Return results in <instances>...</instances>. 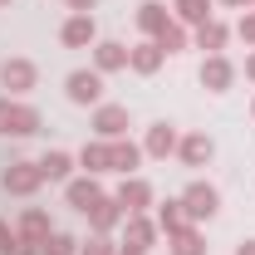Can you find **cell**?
<instances>
[{"instance_id":"6","label":"cell","mask_w":255,"mask_h":255,"mask_svg":"<svg viewBox=\"0 0 255 255\" xmlns=\"http://www.w3.org/2000/svg\"><path fill=\"white\" fill-rule=\"evenodd\" d=\"M152 241H157V226L137 211V216H128V221H123V246H118V251H123V255H147V251H152Z\"/></svg>"},{"instance_id":"2","label":"cell","mask_w":255,"mask_h":255,"mask_svg":"<svg viewBox=\"0 0 255 255\" xmlns=\"http://www.w3.org/2000/svg\"><path fill=\"white\" fill-rule=\"evenodd\" d=\"M0 132L5 137H30V132H39V113H34L30 103L0 98Z\"/></svg>"},{"instance_id":"34","label":"cell","mask_w":255,"mask_h":255,"mask_svg":"<svg viewBox=\"0 0 255 255\" xmlns=\"http://www.w3.org/2000/svg\"><path fill=\"white\" fill-rule=\"evenodd\" d=\"M226 5H241V10H246V5H255V0H226Z\"/></svg>"},{"instance_id":"19","label":"cell","mask_w":255,"mask_h":255,"mask_svg":"<svg viewBox=\"0 0 255 255\" xmlns=\"http://www.w3.org/2000/svg\"><path fill=\"white\" fill-rule=\"evenodd\" d=\"M39 172H44V182H69L74 157H69L64 147H54V152H44V157H39Z\"/></svg>"},{"instance_id":"3","label":"cell","mask_w":255,"mask_h":255,"mask_svg":"<svg viewBox=\"0 0 255 255\" xmlns=\"http://www.w3.org/2000/svg\"><path fill=\"white\" fill-rule=\"evenodd\" d=\"M39 182H44V172H39V162H30V157L5 162V172H0V187L10 191V196H30Z\"/></svg>"},{"instance_id":"12","label":"cell","mask_w":255,"mask_h":255,"mask_svg":"<svg viewBox=\"0 0 255 255\" xmlns=\"http://www.w3.org/2000/svg\"><path fill=\"white\" fill-rule=\"evenodd\" d=\"M177 142H182V137H177L172 123H152L147 137H142V152H147V157H167V152H177Z\"/></svg>"},{"instance_id":"28","label":"cell","mask_w":255,"mask_h":255,"mask_svg":"<svg viewBox=\"0 0 255 255\" xmlns=\"http://www.w3.org/2000/svg\"><path fill=\"white\" fill-rule=\"evenodd\" d=\"M0 255H39V246H34V241H25V236H15V241H10Z\"/></svg>"},{"instance_id":"10","label":"cell","mask_w":255,"mask_h":255,"mask_svg":"<svg viewBox=\"0 0 255 255\" xmlns=\"http://www.w3.org/2000/svg\"><path fill=\"white\" fill-rule=\"evenodd\" d=\"M94 128H98V137H108V142L123 137L128 132V108L123 103H98L94 108Z\"/></svg>"},{"instance_id":"18","label":"cell","mask_w":255,"mask_h":255,"mask_svg":"<svg viewBox=\"0 0 255 255\" xmlns=\"http://www.w3.org/2000/svg\"><path fill=\"white\" fill-rule=\"evenodd\" d=\"M94 64H98V74L123 69V64H128V49L118 44V39H98V44H94Z\"/></svg>"},{"instance_id":"27","label":"cell","mask_w":255,"mask_h":255,"mask_svg":"<svg viewBox=\"0 0 255 255\" xmlns=\"http://www.w3.org/2000/svg\"><path fill=\"white\" fill-rule=\"evenodd\" d=\"M79 255H118V246H113V241H108V236H89V241H84V246H79Z\"/></svg>"},{"instance_id":"15","label":"cell","mask_w":255,"mask_h":255,"mask_svg":"<svg viewBox=\"0 0 255 255\" xmlns=\"http://www.w3.org/2000/svg\"><path fill=\"white\" fill-rule=\"evenodd\" d=\"M167 20H172V15H167V5H157V0H142V5H137V30L142 34L157 39V34L167 30Z\"/></svg>"},{"instance_id":"22","label":"cell","mask_w":255,"mask_h":255,"mask_svg":"<svg viewBox=\"0 0 255 255\" xmlns=\"http://www.w3.org/2000/svg\"><path fill=\"white\" fill-rule=\"evenodd\" d=\"M15 236H25V241H34V246H39V241L49 236V216H44V211H25V216H20V226H15Z\"/></svg>"},{"instance_id":"16","label":"cell","mask_w":255,"mask_h":255,"mask_svg":"<svg viewBox=\"0 0 255 255\" xmlns=\"http://www.w3.org/2000/svg\"><path fill=\"white\" fill-rule=\"evenodd\" d=\"M177 152H182L187 167H201V162H211V137H206V132H187V137L177 142Z\"/></svg>"},{"instance_id":"21","label":"cell","mask_w":255,"mask_h":255,"mask_svg":"<svg viewBox=\"0 0 255 255\" xmlns=\"http://www.w3.org/2000/svg\"><path fill=\"white\" fill-rule=\"evenodd\" d=\"M226 34L231 30H226L221 20H201V25H196V49H211V54H216V49L226 44Z\"/></svg>"},{"instance_id":"36","label":"cell","mask_w":255,"mask_h":255,"mask_svg":"<svg viewBox=\"0 0 255 255\" xmlns=\"http://www.w3.org/2000/svg\"><path fill=\"white\" fill-rule=\"evenodd\" d=\"M251 113H255V108H251Z\"/></svg>"},{"instance_id":"23","label":"cell","mask_w":255,"mask_h":255,"mask_svg":"<svg viewBox=\"0 0 255 255\" xmlns=\"http://www.w3.org/2000/svg\"><path fill=\"white\" fill-rule=\"evenodd\" d=\"M39 255H79V241L64 236V231H49V236L39 241Z\"/></svg>"},{"instance_id":"24","label":"cell","mask_w":255,"mask_h":255,"mask_svg":"<svg viewBox=\"0 0 255 255\" xmlns=\"http://www.w3.org/2000/svg\"><path fill=\"white\" fill-rule=\"evenodd\" d=\"M157 49H162V54H177V49H187V30H182V20H167V30L157 34Z\"/></svg>"},{"instance_id":"17","label":"cell","mask_w":255,"mask_h":255,"mask_svg":"<svg viewBox=\"0 0 255 255\" xmlns=\"http://www.w3.org/2000/svg\"><path fill=\"white\" fill-rule=\"evenodd\" d=\"M167 251H172V255H206V241H201L196 226H182V231L167 236Z\"/></svg>"},{"instance_id":"37","label":"cell","mask_w":255,"mask_h":255,"mask_svg":"<svg viewBox=\"0 0 255 255\" xmlns=\"http://www.w3.org/2000/svg\"><path fill=\"white\" fill-rule=\"evenodd\" d=\"M118 255H123V251H118Z\"/></svg>"},{"instance_id":"13","label":"cell","mask_w":255,"mask_h":255,"mask_svg":"<svg viewBox=\"0 0 255 255\" xmlns=\"http://www.w3.org/2000/svg\"><path fill=\"white\" fill-rule=\"evenodd\" d=\"M59 39L69 44V49H84V44H94V39H98L94 15H69V20H64V30H59Z\"/></svg>"},{"instance_id":"5","label":"cell","mask_w":255,"mask_h":255,"mask_svg":"<svg viewBox=\"0 0 255 255\" xmlns=\"http://www.w3.org/2000/svg\"><path fill=\"white\" fill-rule=\"evenodd\" d=\"M64 94H69V103H98L103 98V74L98 69H74L69 79H64Z\"/></svg>"},{"instance_id":"26","label":"cell","mask_w":255,"mask_h":255,"mask_svg":"<svg viewBox=\"0 0 255 255\" xmlns=\"http://www.w3.org/2000/svg\"><path fill=\"white\" fill-rule=\"evenodd\" d=\"M177 15L187 25H201V20H211V0H177Z\"/></svg>"},{"instance_id":"7","label":"cell","mask_w":255,"mask_h":255,"mask_svg":"<svg viewBox=\"0 0 255 255\" xmlns=\"http://www.w3.org/2000/svg\"><path fill=\"white\" fill-rule=\"evenodd\" d=\"M34 79H39V69H34L30 59H5L0 64V84H5L10 94H30Z\"/></svg>"},{"instance_id":"30","label":"cell","mask_w":255,"mask_h":255,"mask_svg":"<svg viewBox=\"0 0 255 255\" xmlns=\"http://www.w3.org/2000/svg\"><path fill=\"white\" fill-rule=\"evenodd\" d=\"M69 5H74V15H89L94 10V0H69Z\"/></svg>"},{"instance_id":"9","label":"cell","mask_w":255,"mask_h":255,"mask_svg":"<svg viewBox=\"0 0 255 255\" xmlns=\"http://www.w3.org/2000/svg\"><path fill=\"white\" fill-rule=\"evenodd\" d=\"M113 201H118V206H123L128 216H137V211H142V206H152V187H147V182H142V177H123V187L113 191Z\"/></svg>"},{"instance_id":"35","label":"cell","mask_w":255,"mask_h":255,"mask_svg":"<svg viewBox=\"0 0 255 255\" xmlns=\"http://www.w3.org/2000/svg\"><path fill=\"white\" fill-rule=\"evenodd\" d=\"M0 5H10V0H0Z\"/></svg>"},{"instance_id":"11","label":"cell","mask_w":255,"mask_h":255,"mask_svg":"<svg viewBox=\"0 0 255 255\" xmlns=\"http://www.w3.org/2000/svg\"><path fill=\"white\" fill-rule=\"evenodd\" d=\"M231 79H236L231 59H221V54H206V59H201V89H211V94H226V89H231Z\"/></svg>"},{"instance_id":"33","label":"cell","mask_w":255,"mask_h":255,"mask_svg":"<svg viewBox=\"0 0 255 255\" xmlns=\"http://www.w3.org/2000/svg\"><path fill=\"white\" fill-rule=\"evenodd\" d=\"M246 79H255V54H246Z\"/></svg>"},{"instance_id":"29","label":"cell","mask_w":255,"mask_h":255,"mask_svg":"<svg viewBox=\"0 0 255 255\" xmlns=\"http://www.w3.org/2000/svg\"><path fill=\"white\" fill-rule=\"evenodd\" d=\"M236 34H241L246 44H255V10H246V15H241V25H236Z\"/></svg>"},{"instance_id":"31","label":"cell","mask_w":255,"mask_h":255,"mask_svg":"<svg viewBox=\"0 0 255 255\" xmlns=\"http://www.w3.org/2000/svg\"><path fill=\"white\" fill-rule=\"evenodd\" d=\"M10 241H15V231H10V226L0 221V251H5V246H10Z\"/></svg>"},{"instance_id":"20","label":"cell","mask_w":255,"mask_h":255,"mask_svg":"<svg viewBox=\"0 0 255 255\" xmlns=\"http://www.w3.org/2000/svg\"><path fill=\"white\" fill-rule=\"evenodd\" d=\"M128 64H132L137 74H157V69H162V49H157V39H147V44L128 49Z\"/></svg>"},{"instance_id":"1","label":"cell","mask_w":255,"mask_h":255,"mask_svg":"<svg viewBox=\"0 0 255 255\" xmlns=\"http://www.w3.org/2000/svg\"><path fill=\"white\" fill-rule=\"evenodd\" d=\"M142 162V147L137 142H128V137H98V142H84V152H79V167H89V177L94 172H132Z\"/></svg>"},{"instance_id":"25","label":"cell","mask_w":255,"mask_h":255,"mask_svg":"<svg viewBox=\"0 0 255 255\" xmlns=\"http://www.w3.org/2000/svg\"><path fill=\"white\" fill-rule=\"evenodd\" d=\"M157 226L167 231V236H172V231H182V226H187V211H182V201H162V206H157Z\"/></svg>"},{"instance_id":"4","label":"cell","mask_w":255,"mask_h":255,"mask_svg":"<svg viewBox=\"0 0 255 255\" xmlns=\"http://www.w3.org/2000/svg\"><path fill=\"white\" fill-rule=\"evenodd\" d=\"M177 201H182L187 221H211V216H216V206H221V196H216V187H211V182H191Z\"/></svg>"},{"instance_id":"32","label":"cell","mask_w":255,"mask_h":255,"mask_svg":"<svg viewBox=\"0 0 255 255\" xmlns=\"http://www.w3.org/2000/svg\"><path fill=\"white\" fill-rule=\"evenodd\" d=\"M236 255H255V241H241V246H236Z\"/></svg>"},{"instance_id":"8","label":"cell","mask_w":255,"mask_h":255,"mask_svg":"<svg viewBox=\"0 0 255 255\" xmlns=\"http://www.w3.org/2000/svg\"><path fill=\"white\" fill-rule=\"evenodd\" d=\"M64 201H69L74 211H84V216H89L98 201H103V187H98L94 177H74V182L64 187Z\"/></svg>"},{"instance_id":"14","label":"cell","mask_w":255,"mask_h":255,"mask_svg":"<svg viewBox=\"0 0 255 255\" xmlns=\"http://www.w3.org/2000/svg\"><path fill=\"white\" fill-rule=\"evenodd\" d=\"M123 221H128V211L118 206V201H113V196H103V201H98L94 211H89V226H94L98 236H108L113 226H123Z\"/></svg>"}]
</instances>
